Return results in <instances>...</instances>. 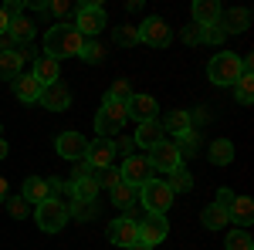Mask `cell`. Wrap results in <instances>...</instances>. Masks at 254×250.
Listing matches in <instances>:
<instances>
[{
	"label": "cell",
	"instance_id": "obj_1",
	"mask_svg": "<svg viewBox=\"0 0 254 250\" xmlns=\"http://www.w3.org/2000/svg\"><path fill=\"white\" fill-rule=\"evenodd\" d=\"M81 44H85V38H81L71 24H55V27L44 34V54L55 58V61L75 58V54L81 51Z\"/></svg>",
	"mask_w": 254,
	"mask_h": 250
},
{
	"label": "cell",
	"instance_id": "obj_2",
	"mask_svg": "<svg viewBox=\"0 0 254 250\" xmlns=\"http://www.w3.org/2000/svg\"><path fill=\"white\" fill-rule=\"evenodd\" d=\"M34 220H38V227L44 233H58V230H64V223L71 220V213H68V203H61V200H55V196H48L44 203L34 206Z\"/></svg>",
	"mask_w": 254,
	"mask_h": 250
},
{
	"label": "cell",
	"instance_id": "obj_3",
	"mask_svg": "<svg viewBox=\"0 0 254 250\" xmlns=\"http://www.w3.org/2000/svg\"><path fill=\"white\" fill-rule=\"evenodd\" d=\"M207 78L220 85V88H227V85H237V78H241V54H231V51H220L210 58L207 64Z\"/></svg>",
	"mask_w": 254,
	"mask_h": 250
},
{
	"label": "cell",
	"instance_id": "obj_4",
	"mask_svg": "<svg viewBox=\"0 0 254 250\" xmlns=\"http://www.w3.org/2000/svg\"><path fill=\"white\" fill-rule=\"evenodd\" d=\"M126 118H129L126 105H122V101H112V98H105V101H102V108H98V115H95V132H98V139L116 135L119 129L126 125Z\"/></svg>",
	"mask_w": 254,
	"mask_h": 250
},
{
	"label": "cell",
	"instance_id": "obj_5",
	"mask_svg": "<svg viewBox=\"0 0 254 250\" xmlns=\"http://www.w3.org/2000/svg\"><path fill=\"white\" fill-rule=\"evenodd\" d=\"M139 203L146 206V213L163 216V213L170 210V203H173V190H170L163 179H153V183H146V186L139 190Z\"/></svg>",
	"mask_w": 254,
	"mask_h": 250
},
{
	"label": "cell",
	"instance_id": "obj_6",
	"mask_svg": "<svg viewBox=\"0 0 254 250\" xmlns=\"http://www.w3.org/2000/svg\"><path fill=\"white\" fill-rule=\"evenodd\" d=\"M153 169H163V173H173V169H180L183 166V155H180V149H176L173 139H159L156 146L149 149V159H146Z\"/></svg>",
	"mask_w": 254,
	"mask_h": 250
},
{
	"label": "cell",
	"instance_id": "obj_7",
	"mask_svg": "<svg viewBox=\"0 0 254 250\" xmlns=\"http://www.w3.org/2000/svg\"><path fill=\"white\" fill-rule=\"evenodd\" d=\"M75 31L88 41L105 31V10H102V3H81L78 17H75Z\"/></svg>",
	"mask_w": 254,
	"mask_h": 250
},
{
	"label": "cell",
	"instance_id": "obj_8",
	"mask_svg": "<svg viewBox=\"0 0 254 250\" xmlns=\"http://www.w3.org/2000/svg\"><path fill=\"white\" fill-rule=\"evenodd\" d=\"M136 34H139V41L149 44V48H166V44L173 41V31H170V24L163 17H146L136 27Z\"/></svg>",
	"mask_w": 254,
	"mask_h": 250
},
{
	"label": "cell",
	"instance_id": "obj_9",
	"mask_svg": "<svg viewBox=\"0 0 254 250\" xmlns=\"http://www.w3.org/2000/svg\"><path fill=\"white\" fill-rule=\"evenodd\" d=\"M119 179L129 183V186H136V190H142L146 183H153V166L146 159H139V155H126V162L119 166Z\"/></svg>",
	"mask_w": 254,
	"mask_h": 250
},
{
	"label": "cell",
	"instance_id": "obj_10",
	"mask_svg": "<svg viewBox=\"0 0 254 250\" xmlns=\"http://www.w3.org/2000/svg\"><path fill=\"white\" fill-rule=\"evenodd\" d=\"M139 227V244H146V247H156V244H163L166 240V233H170V223H166V216H142V220H136Z\"/></svg>",
	"mask_w": 254,
	"mask_h": 250
},
{
	"label": "cell",
	"instance_id": "obj_11",
	"mask_svg": "<svg viewBox=\"0 0 254 250\" xmlns=\"http://www.w3.org/2000/svg\"><path fill=\"white\" fill-rule=\"evenodd\" d=\"M38 105H44L48 112H64V108H71V88L64 81H55V85L41 88Z\"/></svg>",
	"mask_w": 254,
	"mask_h": 250
},
{
	"label": "cell",
	"instance_id": "obj_12",
	"mask_svg": "<svg viewBox=\"0 0 254 250\" xmlns=\"http://www.w3.org/2000/svg\"><path fill=\"white\" fill-rule=\"evenodd\" d=\"M139 240V227L132 216H119V220H112L109 223V244H116V247H129V244H136Z\"/></svg>",
	"mask_w": 254,
	"mask_h": 250
},
{
	"label": "cell",
	"instance_id": "obj_13",
	"mask_svg": "<svg viewBox=\"0 0 254 250\" xmlns=\"http://www.w3.org/2000/svg\"><path fill=\"white\" fill-rule=\"evenodd\" d=\"M85 162H88L92 169L116 166V146H112V139H95V142H88V149H85Z\"/></svg>",
	"mask_w": 254,
	"mask_h": 250
},
{
	"label": "cell",
	"instance_id": "obj_14",
	"mask_svg": "<svg viewBox=\"0 0 254 250\" xmlns=\"http://www.w3.org/2000/svg\"><path fill=\"white\" fill-rule=\"evenodd\" d=\"M55 149H58L61 159H68V162H75V159H85V149H88V139L78 132H61L58 142H55Z\"/></svg>",
	"mask_w": 254,
	"mask_h": 250
},
{
	"label": "cell",
	"instance_id": "obj_15",
	"mask_svg": "<svg viewBox=\"0 0 254 250\" xmlns=\"http://www.w3.org/2000/svg\"><path fill=\"white\" fill-rule=\"evenodd\" d=\"M126 112H129V118H136V122H156V98L153 95H136L132 92V98H129V105H126Z\"/></svg>",
	"mask_w": 254,
	"mask_h": 250
},
{
	"label": "cell",
	"instance_id": "obj_16",
	"mask_svg": "<svg viewBox=\"0 0 254 250\" xmlns=\"http://www.w3.org/2000/svg\"><path fill=\"white\" fill-rule=\"evenodd\" d=\"M24 68V51L20 48H0V78L14 81Z\"/></svg>",
	"mask_w": 254,
	"mask_h": 250
},
{
	"label": "cell",
	"instance_id": "obj_17",
	"mask_svg": "<svg viewBox=\"0 0 254 250\" xmlns=\"http://www.w3.org/2000/svg\"><path fill=\"white\" fill-rule=\"evenodd\" d=\"M31 75L38 78V85L41 88H48V85H55L61 75V64L55 58H48V54H41V58H34V71Z\"/></svg>",
	"mask_w": 254,
	"mask_h": 250
},
{
	"label": "cell",
	"instance_id": "obj_18",
	"mask_svg": "<svg viewBox=\"0 0 254 250\" xmlns=\"http://www.w3.org/2000/svg\"><path fill=\"white\" fill-rule=\"evenodd\" d=\"M227 220H234L237 227H251L254 223V203L248 196H234V203L227 206Z\"/></svg>",
	"mask_w": 254,
	"mask_h": 250
},
{
	"label": "cell",
	"instance_id": "obj_19",
	"mask_svg": "<svg viewBox=\"0 0 254 250\" xmlns=\"http://www.w3.org/2000/svg\"><path fill=\"white\" fill-rule=\"evenodd\" d=\"M20 196L27 200V203H44L48 196H51V190H48V179H41V176H27L24 179V190H20Z\"/></svg>",
	"mask_w": 254,
	"mask_h": 250
},
{
	"label": "cell",
	"instance_id": "obj_20",
	"mask_svg": "<svg viewBox=\"0 0 254 250\" xmlns=\"http://www.w3.org/2000/svg\"><path fill=\"white\" fill-rule=\"evenodd\" d=\"M159 139H166V135H163V125H159V122H139L136 135H132V142H136V146H142V149H153Z\"/></svg>",
	"mask_w": 254,
	"mask_h": 250
},
{
	"label": "cell",
	"instance_id": "obj_21",
	"mask_svg": "<svg viewBox=\"0 0 254 250\" xmlns=\"http://www.w3.org/2000/svg\"><path fill=\"white\" fill-rule=\"evenodd\" d=\"M193 20H196V27L217 24V20H220V3H217V0H196L193 3Z\"/></svg>",
	"mask_w": 254,
	"mask_h": 250
},
{
	"label": "cell",
	"instance_id": "obj_22",
	"mask_svg": "<svg viewBox=\"0 0 254 250\" xmlns=\"http://www.w3.org/2000/svg\"><path fill=\"white\" fill-rule=\"evenodd\" d=\"M14 95H17L20 101H38V98H41L38 78H34V75H24V71H20V75L14 78Z\"/></svg>",
	"mask_w": 254,
	"mask_h": 250
},
{
	"label": "cell",
	"instance_id": "obj_23",
	"mask_svg": "<svg viewBox=\"0 0 254 250\" xmlns=\"http://www.w3.org/2000/svg\"><path fill=\"white\" fill-rule=\"evenodd\" d=\"M7 38L14 41V44H27V41L34 38V20H27V17L7 20Z\"/></svg>",
	"mask_w": 254,
	"mask_h": 250
},
{
	"label": "cell",
	"instance_id": "obj_24",
	"mask_svg": "<svg viewBox=\"0 0 254 250\" xmlns=\"http://www.w3.org/2000/svg\"><path fill=\"white\" fill-rule=\"evenodd\" d=\"M210 162H214V166H231V162H234V142L214 139V142H210Z\"/></svg>",
	"mask_w": 254,
	"mask_h": 250
},
{
	"label": "cell",
	"instance_id": "obj_25",
	"mask_svg": "<svg viewBox=\"0 0 254 250\" xmlns=\"http://www.w3.org/2000/svg\"><path fill=\"white\" fill-rule=\"evenodd\" d=\"M163 132H170V135L193 132V129H190V112H183V108L170 112V115H166V122H163Z\"/></svg>",
	"mask_w": 254,
	"mask_h": 250
},
{
	"label": "cell",
	"instance_id": "obj_26",
	"mask_svg": "<svg viewBox=\"0 0 254 250\" xmlns=\"http://www.w3.org/2000/svg\"><path fill=\"white\" fill-rule=\"evenodd\" d=\"M139 200V190L136 186H129V183H119V186H112V203H116L119 210H132V203Z\"/></svg>",
	"mask_w": 254,
	"mask_h": 250
},
{
	"label": "cell",
	"instance_id": "obj_27",
	"mask_svg": "<svg viewBox=\"0 0 254 250\" xmlns=\"http://www.w3.org/2000/svg\"><path fill=\"white\" fill-rule=\"evenodd\" d=\"M251 27V10H244V7H237L227 14V24H224V31L227 34H241V31H248Z\"/></svg>",
	"mask_w": 254,
	"mask_h": 250
},
{
	"label": "cell",
	"instance_id": "obj_28",
	"mask_svg": "<svg viewBox=\"0 0 254 250\" xmlns=\"http://www.w3.org/2000/svg\"><path fill=\"white\" fill-rule=\"evenodd\" d=\"M200 220H203V227H207V230H224V227L231 223V220H227V210H220V206H214V203L203 210Z\"/></svg>",
	"mask_w": 254,
	"mask_h": 250
},
{
	"label": "cell",
	"instance_id": "obj_29",
	"mask_svg": "<svg viewBox=\"0 0 254 250\" xmlns=\"http://www.w3.org/2000/svg\"><path fill=\"white\" fill-rule=\"evenodd\" d=\"M92 179L98 183V190H112L119 186L122 179H119V166H102V169H92Z\"/></svg>",
	"mask_w": 254,
	"mask_h": 250
},
{
	"label": "cell",
	"instance_id": "obj_30",
	"mask_svg": "<svg viewBox=\"0 0 254 250\" xmlns=\"http://www.w3.org/2000/svg\"><path fill=\"white\" fill-rule=\"evenodd\" d=\"M95 196H98V183L92 179V176L71 183V200H95Z\"/></svg>",
	"mask_w": 254,
	"mask_h": 250
},
{
	"label": "cell",
	"instance_id": "obj_31",
	"mask_svg": "<svg viewBox=\"0 0 254 250\" xmlns=\"http://www.w3.org/2000/svg\"><path fill=\"white\" fill-rule=\"evenodd\" d=\"M234 98L241 105H251L254 101V75H241L234 85Z\"/></svg>",
	"mask_w": 254,
	"mask_h": 250
},
{
	"label": "cell",
	"instance_id": "obj_32",
	"mask_svg": "<svg viewBox=\"0 0 254 250\" xmlns=\"http://www.w3.org/2000/svg\"><path fill=\"white\" fill-rule=\"evenodd\" d=\"M71 216L75 220H81V223H88L92 216H98V210H95V200H71Z\"/></svg>",
	"mask_w": 254,
	"mask_h": 250
},
{
	"label": "cell",
	"instance_id": "obj_33",
	"mask_svg": "<svg viewBox=\"0 0 254 250\" xmlns=\"http://www.w3.org/2000/svg\"><path fill=\"white\" fill-rule=\"evenodd\" d=\"M166 186H170L173 193L176 190H180V193H190V190H193V176L180 166V169H173V173H170V183H166Z\"/></svg>",
	"mask_w": 254,
	"mask_h": 250
},
{
	"label": "cell",
	"instance_id": "obj_34",
	"mask_svg": "<svg viewBox=\"0 0 254 250\" xmlns=\"http://www.w3.org/2000/svg\"><path fill=\"white\" fill-rule=\"evenodd\" d=\"M224 250H254L251 233H248V230H234V233H227V240H224Z\"/></svg>",
	"mask_w": 254,
	"mask_h": 250
},
{
	"label": "cell",
	"instance_id": "obj_35",
	"mask_svg": "<svg viewBox=\"0 0 254 250\" xmlns=\"http://www.w3.org/2000/svg\"><path fill=\"white\" fill-rule=\"evenodd\" d=\"M105 98L129 105V98H132V85H129V78H119V81H112V88H109V95H105Z\"/></svg>",
	"mask_w": 254,
	"mask_h": 250
},
{
	"label": "cell",
	"instance_id": "obj_36",
	"mask_svg": "<svg viewBox=\"0 0 254 250\" xmlns=\"http://www.w3.org/2000/svg\"><path fill=\"white\" fill-rule=\"evenodd\" d=\"M78 58L88 61V64H98V61L105 58V51H102V44H98V41H88V38H85V44H81V51H78Z\"/></svg>",
	"mask_w": 254,
	"mask_h": 250
},
{
	"label": "cell",
	"instance_id": "obj_37",
	"mask_svg": "<svg viewBox=\"0 0 254 250\" xmlns=\"http://www.w3.org/2000/svg\"><path fill=\"white\" fill-rule=\"evenodd\" d=\"M3 203H7V210H10V216H14V220H24V216L31 213V203H27L24 196H7Z\"/></svg>",
	"mask_w": 254,
	"mask_h": 250
},
{
	"label": "cell",
	"instance_id": "obj_38",
	"mask_svg": "<svg viewBox=\"0 0 254 250\" xmlns=\"http://www.w3.org/2000/svg\"><path fill=\"white\" fill-rule=\"evenodd\" d=\"M116 44H122V48H129V44H139V34L132 24H122V27H116Z\"/></svg>",
	"mask_w": 254,
	"mask_h": 250
},
{
	"label": "cell",
	"instance_id": "obj_39",
	"mask_svg": "<svg viewBox=\"0 0 254 250\" xmlns=\"http://www.w3.org/2000/svg\"><path fill=\"white\" fill-rule=\"evenodd\" d=\"M224 38H227V31H224L220 24H210V27H200V41H207V44H220Z\"/></svg>",
	"mask_w": 254,
	"mask_h": 250
},
{
	"label": "cell",
	"instance_id": "obj_40",
	"mask_svg": "<svg viewBox=\"0 0 254 250\" xmlns=\"http://www.w3.org/2000/svg\"><path fill=\"white\" fill-rule=\"evenodd\" d=\"M176 149H180V155L196 152V135H193V132H183L180 139H176Z\"/></svg>",
	"mask_w": 254,
	"mask_h": 250
},
{
	"label": "cell",
	"instance_id": "obj_41",
	"mask_svg": "<svg viewBox=\"0 0 254 250\" xmlns=\"http://www.w3.org/2000/svg\"><path fill=\"white\" fill-rule=\"evenodd\" d=\"M0 10H3V17H7V20L24 17V0H7V3H3Z\"/></svg>",
	"mask_w": 254,
	"mask_h": 250
},
{
	"label": "cell",
	"instance_id": "obj_42",
	"mask_svg": "<svg viewBox=\"0 0 254 250\" xmlns=\"http://www.w3.org/2000/svg\"><path fill=\"white\" fill-rule=\"evenodd\" d=\"M234 203V190H217V203L214 206H220V210H227Z\"/></svg>",
	"mask_w": 254,
	"mask_h": 250
},
{
	"label": "cell",
	"instance_id": "obj_43",
	"mask_svg": "<svg viewBox=\"0 0 254 250\" xmlns=\"http://www.w3.org/2000/svg\"><path fill=\"white\" fill-rule=\"evenodd\" d=\"M85 176H92V166H88L85 159H75V176H71V183H75V179H85Z\"/></svg>",
	"mask_w": 254,
	"mask_h": 250
},
{
	"label": "cell",
	"instance_id": "obj_44",
	"mask_svg": "<svg viewBox=\"0 0 254 250\" xmlns=\"http://www.w3.org/2000/svg\"><path fill=\"white\" fill-rule=\"evenodd\" d=\"M112 146H116V152H132V149H136V142H132V139H126V135H122V139H119V142H112Z\"/></svg>",
	"mask_w": 254,
	"mask_h": 250
},
{
	"label": "cell",
	"instance_id": "obj_45",
	"mask_svg": "<svg viewBox=\"0 0 254 250\" xmlns=\"http://www.w3.org/2000/svg\"><path fill=\"white\" fill-rule=\"evenodd\" d=\"M48 10H51V14H68L71 3H68V0H55V3H48Z\"/></svg>",
	"mask_w": 254,
	"mask_h": 250
},
{
	"label": "cell",
	"instance_id": "obj_46",
	"mask_svg": "<svg viewBox=\"0 0 254 250\" xmlns=\"http://www.w3.org/2000/svg\"><path fill=\"white\" fill-rule=\"evenodd\" d=\"M207 118H210V115H207V108H196L193 115H190V129H193V125H200V122H207Z\"/></svg>",
	"mask_w": 254,
	"mask_h": 250
},
{
	"label": "cell",
	"instance_id": "obj_47",
	"mask_svg": "<svg viewBox=\"0 0 254 250\" xmlns=\"http://www.w3.org/2000/svg\"><path fill=\"white\" fill-rule=\"evenodd\" d=\"M183 41H187V44H200V27H190V31H187V34H183Z\"/></svg>",
	"mask_w": 254,
	"mask_h": 250
},
{
	"label": "cell",
	"instance_id": "obj_48",
	"mask_svg": "<svg viewBox=\"0 0 254 250\" xmlns=\"http://www.w3.org/2000/svg\"><path fill=\"white\" fill-rule=\"evenodd\" d=\"M3 200H7V179L0 176V203H3Z\"/></svg>",
	"mask_w": 254,
	"mask_h": 250
},
{
	"label": "cell",
	"instance_id": "obj_49",
	"mask_svg": "<svg viewBox=\"0 0 254 250\" xmlns=\"http://www.w3.org/2000/svg\"><path fill=\"white\" fill-rule=\"evenodd\" d=\"M126 250H153V247H146V244H139V240H136V244H129Z\"/></svg>",
	"mask_w": 254,
	"mask_h": 250
},
{
	"label": "cell",
	"instance_id": "obj_50",
	"mask_svg": "<svg viewBox=\"0 0 254 250\" xmlns=\"http://www.w3.org/2000/svg\"><path fill=\"white\" fill-rule=\"evenodd\" d=\"M0 34H7V17H3V10H0Z\"/></svg>",
	"mask_w": 254,
	"mask_h": 250
},
{
	"label": "cell",
	"instance_id": "obj_51",
	"mask_svg": "<svg viewBox=\"0 0 254 250\" xmlns=\"http://www.w3.org/2000/svg\"><path fill=\"white\" fill-rule=\"evenodd\" d=\"M0 159H7V142L0 139Z\"/></svg>",
	"mask_w": 254,
	"mask_h": 250
}]
</instances>
